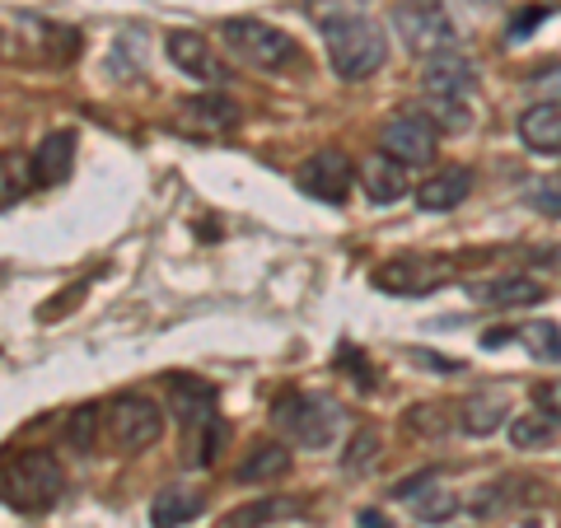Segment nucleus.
<instances>
[{"label":"nucleus","mask_w":561,"mask_h":528,"mask_svg":"<svg viewBox=\"0 0 561 528\" xmlns=\"http://www.w3.org/2000/svg\"><path fill=\"white\" fill-rule=\"evenodd\" d=\"M66 472L47 449H24L5 463V505L20 515H43L61 501Z\"/></svg>","instance_id":"obj_3"},{"label":"nucleus","mask_w":561,"mask_h":528,"mask_svg":"<svg viewBox=\"0 0 561 528\" xmlns=\"http://www.w3.org/2000/svg\"><path fill=\"white\" fill-rule=\"evenodd\" d=\"M179 122L187 131H202V136H225L239 127V103L220 90H206V94H192L179 103Z\"/></svg>","instance_id":"obj_13"},{"label":"nucleus","mask_w":561,"mask_h":528,"mask_svg":"<svg viewBox=\"0 0 561 528\" xmlns=\"http://www.w3.org/2000/svg\"><path fill=\"white\" fill-rule=\"evenodd\" d=\"M103 426H108L113 449L140 454L164 435V412L154 408L146 393H117V398H108V408H103Z\"/></svg>","instance_id":"obj_6"},{"label":"nucleus","mask_w":561,"mask_h":528,"mask_svg":"<svg viewBox=\"0 0 561 528\" xmlns=\"http://www.w3.org/2000/svg\"><path fill=\"white\" fill-rule=\"evenodd\" d=\"M328 43V61L342 80H370L375 70L389 61V33H383L370 14H337V20L319 24Z\"/></svg>","instance_id":"obj_1"},{"label":"nucleus","mask_w":561,"mask_h":528,"mask_svg":"<svg viewBox=\"0 0 561 528\" xmlns=\"http://www.w3.org/2000/svg\"><path fill=\"white\" fill-rule=\"evenodd\" d=\"M360 187L375 206H393L402 192H408V179H402V164L379 150V154H370V160H360Z\"/></svg>","instance_id":"obj_18"},{"label":"nucleus","mask_w":561,"mask_h":528,"mask_svg":"<svg viewBox=\"0 0 561 528\" xmlns=\"http://www.w3.org/2000/svg\"><path fill=\"white\" fill-rule=\"evenodd\" d=\"M408 426L416 435H440L445 421H440V408H426V402H416V408H408Z\"/></svg>","instance_id":"obj_31"},{"label":"nucleus","mask_w":561,"mask_h":528,"mask_svg":"<svg viewBox=\"0 0 561 528\" xmlns=\"http://www.w3.org/2000/svg\"><path fill=\"white\" fill-rule=\"evenodd\" d=\"M529 90L538 94V103H561V61L552 66H542L538 76L529 80Z\"/></svg>","instance_id":"obj_30"},{"label":"nucleus","mask_w":561,"mask_h":528,"mask_svg":"<svg viewBox=\"0 0 561 528\" xmlns=\"http://www.w3.org/2000/svg\"><path fill=\"white\" fill-rule=\"evenodd\" d=\"M542 286L538 276H501V280H486V286H472V299H482V305H496V309H529V305H542Z\"/></svg>","instance_id":"obj_15"},{"label":"nucleus","mask_w":561,"mask_h":528,"mask_svg":"<svg viewBox=\"0 0 561 528\" xmlns=\"http://www.w3.org/2000/svg\"><path fill=\"white\" fill-rule=\"evenodd\" d=\"M20 197V187H14V160H5V206H14Z\"/></svg>","instance_id":"obj_34"},{"label":"nucleus","mask_w":561,"mask_h":528,"mask_svg":"<svg viewBox=\"0 0 561 528\" xmlns=\"http://www.w3.org/2000/svg\"><path fill=\"white\" fill-rule=\"evenodd\" d=\"M169 412L179 416L183 431H202V426H216V389L206 379H192V375H169Z\"/></svg>","instance_id":"obj_12"},{"label":"nucleus","mask_w":561,"mask_h":528,"mask_svg":"<svg viewBox=\"0 0 561 528\" xmlns=\"http://www.w3.org/2000/svg\"><path fill=\"white\" fill-rule=\"evenodd\" d=\"M534 408H538L542 416L561 421V379H548V383H538V389H534Z\"/></svg>","instance_id":"obj_32"},{"label":"nucleus","mask_w":561,"mask_h":528,"mask_svg":"<svg viewBox=\"0 0 561 528\" xmlns=\"http://www.w3.org/2000/svg\"><path fill=\"white\" fill-rule=\"evenodd\" d=\"M505 416H511V402H505V393H472L459 408V431L472 435V439H482L491 431H501Z\"/></svg>","instance_id":"obj_20"},{"label":"nucleus","mask_w":561,"mask_h":528,"mask_svg":"<svg viewBox=\"0 0 561 528\" xmlns=\"http://www.w3.org/2000/svg\"><path fill=\"white\" fill-rule=\"evenodd\" d=\"M412 515H416L421 524L440 528V524H449L454 515H459V496L431 482V486H426V496H412Z\"/></svg>","instance_id":"obj_25"},{"label":"nucleus","mask_w":561,"mask_h":528,"mask_svg":"<svg viewBox=\"0 0 561 528\" xmlns=\"http://www.w3.org/2000/svg\"><path fill=\"white\" fill-rule=\"evenodd\" d=\"M421 90L431 99H468L478 90V66H472L463 51H435V57L421 61Z\"/></svg>","instance_id":"obj_11"},{"label":"nucleus","mask_w":561,"mask_h":528,"mask_svg":"<svg viewBox=\"0 0 561 528\" xmlns=\"http://www.w3.org/2000/svg\"><path fill=\"white\" fill-rule=\"evenodd\" d=\"M206 509V496L202 491H192V486H164L160 496H154L150 505V524L154 528H183L192 524Z\"/></svg>","instance_id":"obj_19"},{"label":"nucleus","mask_w":561,"mask_h":528,"mask_svg":"<svg viewBox=\"0 0 561 528\" xmlns=\"http://www.w3.org/2000/svg\"><path fill=\"white\" fill-rule=\"evenodd\" d=\"M360 528H393V524L383 519L379 509H360Z\"/></svg>","instance_id":"obj_33"},{"label":"nucleus","mask_w":561,"mask_h":528,"mask_svg":"<svg viewBox=\"0 0 561 528\" xmlns=\"http://www.w3.org/2000/svg\"><path fill=\"white\" fill-rule=\"evenodd\" d=\"M99 416H103V408H94V402H84V408H80L76 416H70V445H76L80 454H90V449H94Z\"/></svg>","instance_id":"obj_29"},{"label":"nucleus","mask_w":561,"mask_h":528,"mask_svg":"<svg viewBox=\"0 0 561 528\" xmlns=\"http://www.w3.org/2000/svg\"><path fill=\"white\" fill-rule=\"evenodd\" d=\"M76 169V131H51L38 150H33V183L57 187Z\"/></svg>","instance_id":"obj_14"},{"label":"nucleus","mask_w":561,"mask_h":528,"mask_svg":"<svg viewBox=\"0 0 561 528\" xmlns=\"http://www.w3.org/2000/svg\"><path fill=\"white\" fill-rule=\"evenodd\" d=\"M290 472V449L286 445H257L249 459H243V468H239V482H249V486H257V482H276V478H286Z\"/></svg>","instance_id":"obj_22"},{"label":"nucleus","mask_w":561,"mask_h":528,"mask_svg":"<svg viewBox=\"0 0 561 528\" xmlns=\"http://www.w3.org/2000/svg\"><path fill=\"white\" fill-rule=\"evenodd\" d=\"M515 337L524 342V351H529L534 360L561 365V323H552V319H534V323L515 328Z\"/></svg>","instance_id":"obj_23"},{"label":"nucleus","mask_w":561,"mask_h":528,"mask_svg":"<svg viewBox=\"0 0 561 528\" xmlns=\"http://www.w3.org/2000/svg\"><path fill=\"white\" fill-rule=\"evenodd\" d=\"M375 290H389V295H431L454 280L449 262L445 257H398V262H383L375 267Z\"/></svg>","instance_id":"obj_8"},{"label":"nucleus","mask_w":561,"mask_h":528,"mask_svg":"<svg viewBox=\"0 0 561 528\" xmlns=\"http://www.w3.org/2000/svg\"><path fill=\"white\" fill-rule=\"evenodd\" d=\"M524 202H529L538 216H552L561 220V173H548V179H534L529 192H524Z\"/></svg>","instance_id":"obj_28"},{"label":"nucleus","mask_w":561,"mask_h":528,"mask_svg":"<svg viewBox=\"0 0 561 528\" xmlns=\"http://www.w3.org/2000/svg\"><path fill=\"white\" fill-rule=\"evenodd\" d=\"M426 108H431V117H435V127H445V131H468V127H472L468 99H431V94H426Z\"/></svg>","instance_id":"obj_26"},{"label":"nucleus","mask_w":561,"mask_h":528,"mask_svg":"<svg viewBox=\"0 0 561 528\" xmlns=\"http://www.w3.org/2000/svg\"><path fill=\"white\" fill-rule=\"evenodd\" d=\"M552 435H557V421H552V416H542V412L511 416V445H515L519 454L548 449V445H552Z\"/></svg>","instance_id":"obj_24"},{"label":"nucleus","mask_w":561,"mask_h":528,"mask_svg":"<svg viewBox=\"0 0 561 528\" xmlns=\"http://www.w3.org/2000/svg\"><path fill=\"white\" fill-rule=\"evenodd\" d=\"M164 51H169V61L183 70V76L192 80H202L206 90H225L230 84V66H225L216 57V47H210L202 33H192V28H173L169 38H164Z\"/></svg>","instance_id":"obj_9"},{"label":"nucleus","mask_w":561,"mask_h":528,"mask_svg":"<svg viewBox=\"0 0 561 528\" xmlns=\"http://www.w3.org/2000/svg\"><path fill=\"white\" fill-rule=\"evenodd\" d=\"M393 33H398L402 47L416 51V57H435V51H449L459 43V28H454L440 0H398Z\"/></svg>","instance_id":"obj_5"},{"label":"nucleus","mask_w":561,"mask_h":528,"mask_svg":"<svg viewBox=\"0 0 561 528\" xmlns=\"http://www.w3.org/2000/svg\"><path fill=\"white\" fill-rule=\"evenodd\" d=\"M375 459H379V431H375V426H360L356 435H351L342 468H346V472H365Z\"/></svg>","instance_id":"obj_27"},{"label":"nucleus","mask_w":561,"mask_h":528,"mask_svg":"<svg viewBox=\"0 0 561 528\" xmlns=\"http://www.w3.org/2000/svg\"><path fill=\"white\" fill-rule=\"evenodd\" d=\"M300 515H305V501L262 496L253 505H239L234 515H225V528H267V524H286V519H300Z\"/></svg>","instance_id":"obj_21"},{"label":"nucleus","mask_w":561,"mask_h":528,"mask_svg":"<svg viewBox=\"0 0 561 528\" xmlns=\"http://www.w3.org/2000/svg\"><path fill=\"white\" fill-rule=\"evenodd\" d=\"M519 140L538 154H561V103H529L519 113Z\"/></svg>","instance_id":"obj_16"},{"label":"nucleus","mask_w":561,"mask_h":528,"mask_svg":"<svg viewBox=\"0 0 561 528\" xmlns=\"http://www.w3.org/2000/svg\"><path fill=\"white\" fill-rule=\"evenodd\" d=\"M356 179H360L356 160H351L346 150H337V146L309 154V160L295 169V187H300L305 197H313V202H328V206H342L351 197V187H356Z\"/></svg>","instance_id":"obj_7"},{"label":"nucleus","mask_w":561,"mask_h":528,"mask_svg":"<svg viewBox=\"0 0 561 528\" xmlns=\"http://www.w3.org/2000/svg\"><path fill=\"white\" fill-rule=\"evenodd\" d=\"M379 150L389 154V160H398L402 169L408 164H426L435 154V122L426 117H389L379 127Z\"/></svg>","instance_id":"obj_10"},{"label":"nucleus","mask_w":561,"mask_h":528,"mask_svg":"<svg viewBox=\"0 0 561 528\" xmlns=\"http://www.w3.org/2000/svg\"><path fill=\"white\" fill-rule=\"evenodd\" d=\"M220 38L243 66H253V70H286L295 57H300V51H295V38L286 28H276L267 20H253V14H243V20H225Z\"/></svg>","instance_id":"obj_4"},{"label":"nucleus","mask_w":561,"mask_h":528,"mask_svg":"<svg viewBox=\"0 0 561 528\" xmlns=\"http://www.w3.org/2000/svg\"><path fill=\"white\" fill-rule=\"evenodd\" d=\"M272 421L276 431H286L300 449H328L342 431V402L328 393H280L272 402Z\"/></svg>","instance_id":"obj_2"},{"label":"nucleus","mask_w":561,"mask_h":528,"mask_svg":"<svg viewBox=\"0 0 561 528\" xmlns=\"http://www.w3.org/2000/svg\"><path fill=\"white\" fill-rule=\"evenodd\" d=\"M468 192H472V173L468 169H440V173H431V179L416 187V206L440 216V210L463 206Z\"/></svg>","instance_id":"obj_17"}]
</instances>
